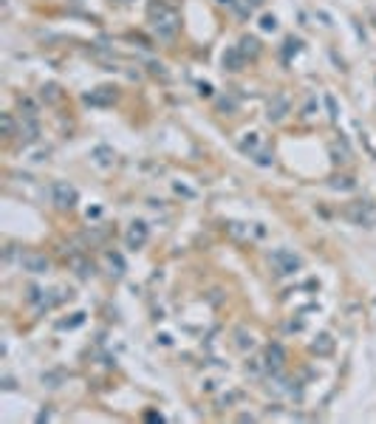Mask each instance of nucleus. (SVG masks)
Segmentation results:
<instances>
[{
  "label": "nucleus",
  "instance_id": "nucleus-8",
  "mask_svg": "<svg viewBox=\"0 0 376 424\" xmlns=\"http://www.w3.org/2000/svg\"><path fill=\"white\" fill-rule=\"evenodd\" d=\"M147 241V224H142V221H136V224H130L128 229V246L130 249H142Z\"/></svg>",
  "mask_w": 376,
  "mask_h": 424
},
{
  "label": "nucleus",
  "instance_id": "nucleus-35",
  "mask_svg": "<svg viewBox=\"0 0 376 424\" xmlns=\"http://www.w3.org/2000/svg\"><path fill=\"white\" fill-rule=\"evenodd\" d=\"M246 3H252V6H261L263 0H246Z\"/></svg>",
  "mask_w": 376,
  "mask_h": 424
},
{
  "label": "nucleus",
  "instance_id": "nucleus-22",
  "mask_svg": "<svg viewBox=\"0 0 376 424\" xmlns=\"http://www.w3.org/2000/svg\"><path fill=\"white\" fill-rule=\"evenodd\" d=\"M0 127H3V136H14V119H12V113L0 116Z\"/></svg>",
  "mask_w": 376,
  "mask_h": 424
},
{
  "label": "nucleus",
  "instance_id": "nucleus-5",
  "mask_svg": "<svg viewBox=\"0 0 376 424\" xmlns=\"http://www.w3.org/2000/svg\"><path fill=\"white\" fill-rule=\"evenodd\" d=\"M116 88H97V91H91V93H85L82 97V102L85 105H91V108H108V105H113L116 102Z\"/></svg>",
  "mask_w": 376,
  "mask_h": 424
},
{
  "label": "nucleus",
  "instance_id": "nucleus-26",
  "mask_svg": "<svg viewBox=\"0 0 376 424\" xmlns=\"http://www.w3.org/2000/svg\"><path fill=\"white\" fill-rule=\"evenodd\" d=\"M261 29L263 31H274L277 29V17H274V14H266V17L261 20Z\"/></svg>",
  "mask_w": 376,
  "mask_h": 424
},
{
  "label": "nucleus",
  "instance_id": "nucleus-32",
  "mask_svg": "<svg viewBox=\"0 0 376 424\" xmlns=\"http://www.w3.org/2000/svg\"><path fill=\"white\" fill-rule=\"evenodd\" d=\"M198 93H201V97H209V93H213V85H209V82H201V85H198Z\"/></svg>",
  "mask_w": 376,
  "mask_h": 424
},
{
  "label": "nucleus",
  "instance_id": "nucleus-36",
  "mask_svg": "<svg viewBox=\"0 0 376 424\" xmlns=\"http://www.w3.org/2000/svg\"><path fill=\"white\" fill-rule=\"evenodd\" d=\"M119 3H130V0H119Z\"/></svg>",
  "mask_w": 376,
  "mask_h": 424
},
{
  "label": "nucleus",
  "instance_id": "nucleus-18",
  "mask_svg": "<svg viewBox=\"0 0 376 424\" xmlns=\"http://www.w3.org/2000/svg\"><path fill=\"white\" fill-rule=\"evenodd\" d=\"M218 110H221V113H235V110H238V99L232 97V93H229V97H221L218 99Z\"/></svg>",
  "mask_w": 376,
  "mask_h": 424
},
{
  "label": "nucleus",
  "instance_id": "nucleus-9",
  "mask_svg": "<svg viewBox=\"0 0 376 424\" xmlns=\"http://www.w3.org/2000/svg\"><path fill=\"white\" fill-rule=\"evenodd\" d=\"M283 362H286V351L274 342V345H269V351H266V368L272 370V373H277L280 368H283Z\"/></svg>",
  "mask_w": 376,
  "mask_h": 424
},
{
  "label": "nucleus",
  "instance_id": "nucleus-17",
  "mask_svg": "<svg viewBox=\"0 0 376 424\" xmlns=\"http://www.w3.org/2000/svg\"><path fill=\"white\" fill-rule=\"evenodd\" d=\"M20 110H23L26 119H37V102H34V99L23 97V99H20Z\"/></svg>",
  "mask_w": 376,
  "mask_h": 424
},
{
  "label": "nucleus",
  "instance_id": "nucleus-11",
  "mask_svg": "<svg viewBox=\"0 0 376 424\" xmlns=\"http://www.w3.org/2000/svg\"><path fill=\"white\" fill-rule=\"evenodd\" d=\"M17 133H20V139L29 142V145L31 142H37V136H40V125H37V119H23Z\"/></svg>",
  "mask_w": 376,
  "mask_h": 424
},
{
  "label": "nucleus",
  "instance_id": "nucleus-10",
  "mask_svg": "<svg viewBox=\"0 0 376 424\" xmlns=\"http://www.w3.org/2000/svg\"><path fill=\"white\" fill-rule=\"evenodd\" d=\"M243 62H246V57H243L241 49H226L224 51V68L226 71H241Z\"/></svg>",
  "mask_w": 376,
  "mask_h": 424
},
{
  "label": "nucleus",
  "instance_id": "nucleus-29",
  "mask_svg": "<svg viewBox=\"0 0 376 424\" xmlns=\"http://www.w3.org/2000/svg\"><path fill=\"white\" fill-rule=\"evenodd\" d=\"M60 379H62V373H45L43 376V382L49 385V388H57V382H60Z\"/></svg>",
  "mask_w": 376,
  "mask_h": 424
},
{
  "label": "nucleus",
  "instance_id": "nucleus-19",
  "mask_svg": "<svg viewBox=\"0 0 376 424\" xmlns=\"http://www.w3.org/2000/svg\"><path fill=\"white\" fill-rule=\"evenodd\" d=\"M235 345L238 348H243V351H246V348H252V345H255V339H252V334H246V331H243V328H238V331H235Z\"/></svg>",
  "mask_w": 376,
  "mask_h": 424
},
{
  "label": "nucleus",
  "instance_id": "nucleus-23",
  "mask_svg": "<svg viewBox=\"0 0 376 424\" xmlns=\"http://www.w3.org/2000/svg\"><path fill=\"white\" fill-rule=\"evenodd\" d=\"M43 99L45 102H57L60 99V88L57 85H43Z\"/></svg>",
  "mask_w": 376,
  "mask_h": 424
},
{
  "label": "nucleus",
  "instance_id": "nucleus-12",
  "mask_svg": "<svg viewBox=\"0 0 376 424\" xmlns=\"http://www.w3.org/2000/svg\"><path fill=\"white\" fill-rule=\"evenodd\" d=\"M311 351L317 354V357H328V354L334 351V339H331V334H320V337L311 342Z\"/></svg>",
  "mask_w": 376,
  "mask_h": 424
},
{
  "label": "nucleus",
  "instance_id": "nucleus-34",
  "mask_svg": "<svg viewBox=\"0 0 376 424\" xmlns=\"http://www.w3.org/2000/svg\"><path fill=\"white\" fill-rule=\"evenodd\" d=\"M218 3H224V6H232V9H238V3H235V0H218Z\"/></svg>",
  "mask_w": 376,
  "mask_h": 424
},
{
  "label": "nucleus",
  "instance_id": "nucleus-2",
  "mask_svg": "<svg viewBox=\"0 0 376 424\" xmlns=\"http://www.w3.org/2000/svg\"><path fill=\"white\" fill-rule=\"evenodd\" d=\"M269 263H272L274 274H280V277L300 272V266H303V261H300L294 252H289V249H277V252H272L269 254Z\"/></svg>",
  "mask_w": 376,
  "mask_h": 424
},
{
  "label": "nucleus",
  "instance_id": "nucleus-21",
  "mask_svg": "<svg viewBox=\"0 0 376 424\" xmlns=\"http://www.w3.org/2000/svg\"><path fill=\"white\" fill-rule=\"evenodd\" d=\"M226 229H229V235H235V238H249V226L246 224L232 221V224H226Z\"/></svg>",
  "mask_w": 376,
  "mask_h": 424
},
{
  "label": "nucleus",
  "instance_id": "nucleus-4",
  "mask_svg": "<svg viewBox=\"0 0 376 424\" xmlns=\"http://www.w3.org/2000/svg\"><path fill=\"white\" fill-rule=\"evenodd\" d=\"M51 204H54L57 209H71V206L77 204V190H74L68 181L51 184Z\"/></svg>",
  "mask_w": 376,
  "mask_h": 424
},
{
  "label": "nucleus",
  "instance_id": "nucleus-15",
  "mask_svg": "<svg viewBox=\"0 0 376 424\" xmlns=\"http://www.w3.org/2000/svg\"><path fill=\"white\" fill-rule=\"evenodd\" d=\"M238 49L243 51V57H257V54H261V42H257L255 37H243Z\"/></svg>",
  "mask_w": 376,
  "mask_h": 424
},
{
  "label": "nucleus",
  "instance_id": "nucleus-1",
  "mask_svg": "<svg viewBox=\"0 0 376 424\" xmlns=\"http://www.w3.org/2000/svg\"><path fill=\"white\" fill-rule=\"evenodd\" d=\"M178 12L170 6V3H161V0H153L150 3V29L158 40H173L178 34Z\"/></svg>",
  "mask_w": 376,
  "mask_h": 424
},
{
  "label": "nucleus",
  "instance_id": "nucleus-7",
  "mask_svg": "<svg viewBox=\"0 0 376 424\" xmlns=\"http://www.w3.org/2000/svg\"><path fill=\"white\" fill-rule=\"evenodd\" d=\"M20 263H23V269L26 272H31V274H45L49 272V257H45V254L26 252L23 257H20Z\"/></svg>",
  "mask_w": 376,
  "mask_h": 424
},
{
  "label": "nucleus",
  "instance_id": "nucleus-28",
  "mask_svg": "<svg viewBox=\"0 0 376 424\" xmlns=\"http://www.w3.org/2000/svg\"><path fill=\"white\" fill-rule=\"evenodd\" d=\"M314 110H317V99L309 97V102L303 105V116H314Z\"/></svg>",
  "mask_w": 376,
  "mask_h": 424
},
{
  "label": "nucleus",
  "instance_id": "nucleus-6",
  "mask_svg": "<svg viewBox=\"0 0 376 424\" xmlns=\"http://www.w3.org/2000/svg\"><path fill=\"white\" fill-rule=\"evenodd\" d=\"M269 122H280V119H286V113L291 110V102H289V97L286 93H274L272 99H269Z\"/></svg>",
  "mask_w": 376,
  "mask_h": 424
},
{
  "label": "nucleus",
  "instance_id": "nucleus-27",
  "mask_svg": "<svg viewBox=\"0 0 376 424\" xmlns=\"http://www.w3.org/2000/svg\"><path fill=\"white\" fill-rule=\"evenodd\" d=\"M331 187H334V190H351L354 181H351V178H334Z\"/></svg>",
  "mask_w": 376,
  "mask_h": 424
},
{
  "label": "nucleus",
  "instance_id": "nucleus-3",
  "mask_svg": "<svg viewBox=\"0 0 376 424\" xmlns=\"http://www.w3.org/2000/svg\"><path fill=\"white\" fill-rule=\"evenodd\" d=\"M348 221H354L357 226H376V206L370 204V201H354V204H348L345 209Z\"/></svg>",
  "mask_w": 376,
  "mask_h": 424
},
{
  "label": "nucleus",
  "instance_id": "nucleus-13",
  "mask_svg": "<svg viewBox=\"0 0 376 424\" xmlns=\"http://www.w3.org/2000/svg\"><path fill=\"white\" fill-rule=\"evenodd\" d=\"M91 158H97L99 164H113L116 153L110 150L108 145H97V147H93V150H91Z\"/></svg>",
  "mask_w": 376,
  "mask_h": 424
},
{
  "label": "nucleus",
  "instance_id": "nucleus-25",
  "mask_svg": "<svg viewBox=\"0 0 376 424\" xmlns=\"http://www.w3.org/2000/svg\"><path fill=\"white\" fill-rule=\"evenodd\" d=\"M325 108H328V116H331V119H337V116H340V108H337V99L331 97V93H325Z\"/></svg>",
  "mask_w": 376,
  "mask_h": 424
},
{
  "label": "nucleus",
  "instance_id": "nucleus-31",
  "mask_svg": "<svg viewBox=\"0 0 376 424\" xmlns=\"http://www.w3.org/2000/svg\"><path fill=\"white\" fill-rule=\"evenodd\" d=\"M286 51H289V54H291V51L297 54V51H300V40H286Z\"/></svg>",
  "mask_w": 376,
  "mask_h": 424
},
{
  "label": "nucleus",
  "instance_id": "nucleus-14",
  "mask_svg": "<svg viewBox=\"0 0 376 424\" xmlns=\"http://www.w3.org/2000/svg\"><path fill=\"white\" fill-rule=\"evenodd\" d=\"M71 266H74V272L79 274L82 280H88L97 269H93V263H88V261H82V257H71Z\"/></svg>",
  "mask_w": 376,
  "mask_h": 424
},
{
  "label": "nucleus",
  "instance_id": "nucleus-33",
  "mask_svg": "<svg viewBox=\"0 0 376 424\" xmlns=\"http://www.w3.org/2000/svg\"><path fill=\"white\" fill-rule=\"evenodd\" d=\"M176 193H181V195H187V198H193V190H187V187H181V184H176Z\"/></svg>",
  "mask_w": 376,
  "mask_h": 424
},
{
  "label": "nucleus",
  "instance_id": "nucleus-16",
  "mask_svg": "<svg viewBox=\"0 0 376 424\" xmlns=\"http://www.w3.org/2000/svg\"><path fill=\"white\" fill-rule=\"evenodd\" d=\"M241 150L249 153V156L261 150V139H257V133H246V139H241Z\"/></svg>",
  "mask_w": 376,
  "mask_h": 424
},
{
  "label": "nucleus",
  "instance_id": "nucleus-30",
  "mask_svg": "<svg viewBox=\"0 0 376 424\" xmlns=\"http://www.w3.org/2000/svg\"><path fill=\"white\" fill-rule=\"evenodd\" d=\"M85 320V314H74V320H65V322H60V328H74V325H79V322Z\"/></svg>",
  "mask_w": 376,
  "mask_h": 424
},
{
  "label": "nucleus",
  "instance_id": "nucleus-20",
  "mask_svg": "<svg viewBox=\"0 0 376 424\" xmlns=\"http://www.w3.org/2000/svg\"><path fill=\"white\" fill-rule=\"evenodd\" d=\"M249 158H255V161L261 164V167H272V164H274V156H272V153H269V150H263V147H261V150H257V153H252V156H249Z\"/></svg>",
  "mask_w": 376,
  "mask_h": 424
},
{
  "label": "nucleus",
  "instance_id": "nucleus-24",
  "mask_svg": "<svg viewBox=\"0 0 376 424\" xmlns=\"http://www.w3.org/2000/svg\"><path fill=\"white\" fill-rule=\"evenodd\" d=\"M147 68H150L153 77H161V79H170V74H167V68L161 65V62H147Z\"/></svg>",
  "mask_w": 376,
  "mask_h": 424
}]
</instances>
